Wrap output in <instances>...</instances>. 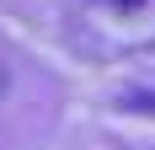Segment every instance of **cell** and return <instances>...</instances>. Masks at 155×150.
I'll return each instance as SVG.
<instances>
[{"label":"cell","instance_id":"obj_1","mask_svg":"<svg viewBox=\"0 0 155 150\" xmlns=\"http://www.w3.org/2000/svg\"><path fill=\"white\" fill-rule=\"evenodd\" d=\"M112 5H144V0H112Z\"/></svg>","mask_w":155,"mask_h":150}]
</instances>
